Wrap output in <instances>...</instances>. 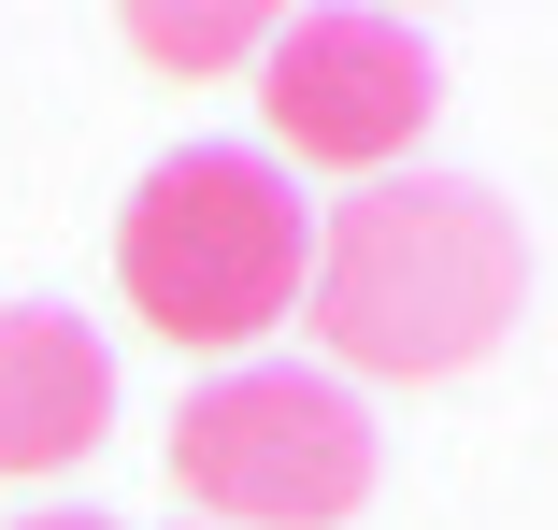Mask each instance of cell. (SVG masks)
I'll return each mask as SVG.
<instances>
[{"label":"cell","mask_w":558,"mask_h":530,"mask_svg":"<svg viewBox=\"0 0 558 530\" xmlns=\"http://www.w3.org/2000/svg\"><path fill=\"white\" fill-rule=\"evenodd\" d=\"M530 315V230L473 172H387L315 216V287L301 330L344 387H444Z\"/></svg>","instance_id":"cell-1"},{"label":"cell","mask_w":558,"mask_h":530,"mask_svg":"<svg viewBox=\"0 0 558 530\" xmlns=\"http://www.w3.org/2000/svg\"><path fill=\"white\" fill-rule=\"evenodd\" d=\"M116 287H130V315L172 359L244 373L301 315V287H315V201H301V172L272 144H172L130 186V216H116Z\"/></svg>","instance_id":"cell-2"},{"label":"cell","mask_w":558,"mask_h":530,"mask_svg":"<svg viewBox=\"0 0 558 530\" xmlns=\"http://www.w3.org/2000/svg\"><path fill=\"white\" fill-rule=\"evenodd\" d=\"M172 502L201 530H344L373 502V401L329 359H244V373L186 387Z\"/></svg>","instance_id":"cell-3"},{"label":"cell","mask_w":558,"mask_h":530,"mask_svg":"<svg viewBox=\"0 0 558 530\" xmlns=\"http://www.w3.org/2000/svg\"><path fill=\"white\" fill-rule=\"evenodd\" d=\"M429 100H444L429 44H415L401 15H359V0L287 15L272 58H258V116H272V158H287V172H359V186H387V172L415 158V130H429Z\"/></svg>","instance_id":"cell-4"},{"label":"cell","mask_w":558,"mask_h":530,"mask_svg":"<svg viewBox=\"0 0 558 530\" xmlns=\"http://www.w3.org/2000/svg\"><path fill=\"white\" fill-rule=\"evenodd\" d=\"M100 431H116V345L58 301H0V473H86Z\"/></svg>","instance_id":"cell-5"},{"label":"cell","mask_w":558,"mask_h":530,"mask_svg":"<svg viewBox=\"0 0 558 530\" xmlns=\"http://www.w3.org/2000/svg\"><path fill=\"white\" fill-rule=\"evenodd\" d=\"M272 29L287 15H258V0H144L130 58L144 72H244V58H272Z\"/></svg>","instance_id":"cell-6"},{"label":"cell","mask_w":558,"mask_h":530,"mask_svg":"<svg viewBox=\"0 0 558 530\" xmlns=\"http://www.w3.org/2000/svg\"><path fill=\"white\" fill-rule=\"evenodd\" d=\"M15 530H116V516H86V502H44V516H15Z\"/></svg>","instance_id":"cell-7"}]
</instances>
